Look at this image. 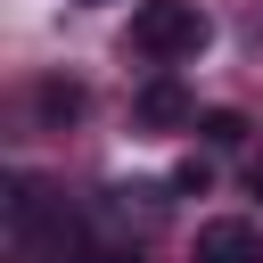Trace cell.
I'll list each match as a JSON object with an SVG mask.
<instances>
[{"instance_id": "1", "label": "cell", "mask_w": 263, "mask_h": 263, "mask_svg": "<svg viewBox=\"0 0 263 263\" xmlns=\"http://www.w3.org/2000/svg\"><path fill=\"white\" fill-rule=\"evenodd\" d=\"M214 41V16L197 8V0H140L132 8V49L148 58V66H181V58H197Z\"/></svg>"}, {"instance_id": "2", "label": "cell", "mask_w": 263, "mask_h": 263, "mask_svg": "<svg viewBox=\"0 0 263 263\" xmlns=\"http://www.w3.org/2000/svg\"><path fill=\"white\" fill-rule=\"evenodd\" d=\"M189 263H263V247H255V230H247L238 214H222V222L197 230V255H189Z\"/></svg>"}, {"instance_id": "4", "label": "cell", "mask_w": 263, "mask_h": 263, "mask_svg": "<svg viewBox=\"0 0 263 263\" xmlns=\"http://www.w3.org/2000/svg\"><path fill=\"white\" fill-rule=\"evenodd\" d=\"M33 107H41V123H74L82 115V82H41Z\"/></svg>"}, {"instance_id": "6", "label": "cell", "mask_w": 263, "mask_h": 263, "mask_svg": "<svg viewBox=\"0 0 263 263\" xmlns=\"http://www.w3.org/2000/svg\"><path fill=\"white\" fill-rule=\"evenodd\" d=\"M74 263H140V247H107V238H82Z\"/></svg>"}, {"instance_id": "5", "label": "cell", "mask_w": 263, "mask_h": 263, "mask_svg": "<svg viewBox=\"0 0 263 263\" xmlns=\"http://www.w3.org/2000/svg\"><path fill=\"white\" fill-rule=\"evenodd\" d=\"M197 132H205L214 148H238V140H247V123H238L230 107H214V115H197Z\"/></svg>"}, {"instance_id": "3", "label": "cell", "mask_w": 263, "mask_h": 263, "mask_svg": "<svg viewBox=\"0 0 263 263\" xmlns=\"http://www.w3.org/2000/svg\"><path fill=\"white\" fill-rule=\"evenodd\" d=\"M140 123L148 132H173V123H197V99L173 82V74H156L148 90H140Z\"/></svg>"}]
</instances>
